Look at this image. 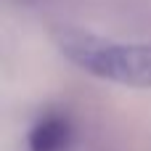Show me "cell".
Instances as JSON below:
<instances>
[{"instance_id":"6da1fadb","label":"cell","mask_w":151,"mask_h":151,"mask_svg":"<svg viewBox=\"0 0 151 151\" xmlns=\"http://www.w3.org/2000/svg\"><path fill=\"white\" fill-rule=\"evenodd\" d=\"M58 50L82 72L127 88H151V42H111L93 32H56Z\"/></svg>"},{"instance_id":"7a4b0ae2","label":"cell","mask_w":151,"mask_h":151,"mask_svg":"<svg viewBox=\"0 0 151 151\" xmlns=\"http://www.w3.org/2000/svg\"><path fill=\"white\" fill-rule=\"evenodd\" d=\"M72 143V122L61 111H45L29 127V151H66Z\"/></svg>"}]
</instances>
